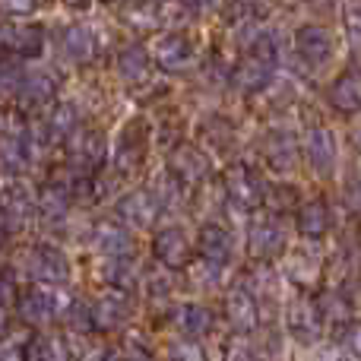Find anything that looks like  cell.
Here are the masks:
<instances>
[{"label":"cell","instance_id":"6da1fadb","mask_svg":"<svg viewBox=\"0 0 361 361\" xmlns=\"http://www.w3.org/2000/svg\"><path fill=\"white\" fill-rule=\"evenodd\" d=\"M295 44H298L301 57H305L311 67H324L326 61L333 57V35L324 29V25H305V29H298V35H295Z\"/></svg>","mask_w":361,"mask_h":361},{"label":"cell","instance_id":"7a4b0ae2","mask_svg":"<svg viewBox=\"0 0 361 361\" xmlns=\"http://www.w3.org/2000/svg\"><path fill=\"white\" fill-rule=\"evenodd\" d=\"M250 247H254L257 257H273L286 247V228L276 219H260L250 228Z\"/></svg>","mask_w":361,"mask_h":361},{"label":"cell","instance_id":"3957f363","mask_svg":"<svg viewBox=\"0 0 361 361\" xmlns=\"http://www.w3.org/2000/svg\"><path fill=\"white\" fill-rule=\"evenodd\" d=\"M336 140H333L330 130H324V127H317V130L307 137V159H311L314 171H320V175H330L333 165H336Z\"/></svg>","mask_w":361,"mask_h":361},{"label":"cell","instance_id":"277c9868","mask_svg":"<svg viewBox=\"0 0 361 361\" xmlns=\"http://www.w3.org/2000/svg\"><path fill=\"white\" fill-rule=\"evenodd\" d=\"M156 250H159V260L165 267H184L187 263V254H190V244H187V235L178 228H165L162 235L156 238Z\"/></svg>","mask_w":361,"mask_h":361},{"label":"cell","instance_id":"5b68a950","mask_svg":"<svg viewBox=\"0 0 361 361\" xmlns=\"http://www.w3.org/2000/svg\"><path fill=\"white\" fill-rule=\"evenodd\" d=\"M156 209H159V203L149 193H127L118 203V212L127 225H149L156 219Z\"/></svg>","mask_w":361,"mask_h":361},{"label":"cell","instance_id":"8992f818","mask_svg":"<svg viewBox=\"0 0 361 361\" xmlns=\"http://www.w3.org/2000/svg\"><path fill=\"white\" fill-rule=\"evenodd\" d=\"M32 273L44 282H63L67 279V260L54 247H38L32 254Z\"/></svg>","mask_w":361,"mask_h":361},{"label":"cell","instance_id":"52a82bcc","mask_svg":"<svg viewBox=\"0 0 361 361\" xmlns=\"http://www.w3.org/2000/svg\"><path fill=\"white\" fill-rule=\"evenodd\" d=\"M190 54H193V48H190V42H187V35H175V32L165 35L162 42H159V48H156V57H159V63H162L165 70L187 67Z\"/></svg>","mask_w":361,"mask_h":361},{"label":"cell","instance_id":"ba28073f","mask_svg":"<svg viewBox=\"0 0 361 361\" xmlns=\"http://www.w3.org/2000/svg\"><path fill=\"white\" fill-rule=\"evenodd\" d=\"M228 190H231V197L235 200H241V206H257L263 200V184H260V178L254 175V171H247V169H235L228 175Z\"/></svg>","mask_w":361,"mask_h":361},{"label":"cell","instance_id":"9c48e42d","mask_svg":"<svg viewBox=\"0 0 361 361\" xmlns=\"http://www.w3.org/2000/svg\"><path fill=\"white\" fill-rule=\"evenodd\" d=\"M288 330H292L298 339H314L317 336L320 317H317L314 301H295V305L288 307Z\"/></svg>","mask_w":361,"mask_h":361},{"label":"cell","instance_id":"30bf717a","mask_svg":"<svg viewBox=\"0 0 361 361\" xmlns=\"http://www.w3.org/2000/svg\"><path fill=\"white\" fill-rule=\"evenodd\" d=\"M263 156H267V165L273 171H288L295 165V146L286 133H269L267 146H263Z\"/></svg>","mask_w":361,"mask_h":361},{"label":"cell","instance_id":"8fae6325","mask_svg":"<svg viewBox=\"0 0 361 361\" xmlns=\"http://www.w3.org/2000/svg\"><path fill=\"white\" fill-rule=\"evenodd\" d=\"M127 314H130V305H127L124 295H105L92 307V320L102 326H121L127 320Z\"/></svg>","mask_w":361,"mask_h":361},{"label":"cell","instance_id":"7c38bea8","mask_svg":"<svg viewBox=\"0 0 361 361\" xmlns=\"http://www.w3.org/2000/svg\"><path fill=\"white\" fill-rule=\"evenodd\" d=\"M54 311H57V305L48 292H35V288H32V292L19 301V314H23L29 324H48V320L54 317Z\"/></svg>","mask_w":361,"mask_h":361},{"label":"cell","instance_id":"4fadbf2b","mask_svg":"<svg viewBox=\"0 0 361 361\" xmlns=\"http://www.w3.org/2000/svg\"><path fill=\"white\" fill-rule=\"evenodd\" d=\"M95 247L111 257H121L130 250V235H127V228H121V225L102 222L99 228H95Z\"/></svg>","mask_w":361,"mask_h":361},{"label":"cell","instance_id":"5bb4252c","mask_svg":"<svg viewBox=\"0 0 361 361\" xmlns=\"http://www.w3.org/2000/svg\"><path fill=\"white\" fill-rule=\"evenodd\" d=\"M298 228H301V235H307V238H320L326 228H330V209H326V203H307L305 209H301V216H298Z\"/></svg>","mask_w":361,"mask_h":361},{"label":"cell","instance_id":"9a60e30c","mask_svg":"<svg viewBox=\"0 0 361 361\" xmlns=\"http://www.w3.org/2000/svg\"><path fill=\"white\" fill-rule=\"evenodd\" d=\"M203 254L212 257V260H228L231 257V235L219 225H206L203 228Z\"/></svg>","mask_w":361,"mask_h":361},{"label":"cell","instance_id":"2e32d148","mask_svg":"<svg viewBox=\"0 0 361 361\" xmlns=\"http://www.w3.org/2000/svg\"><path fill=\"white\" fill-rule=\"evenodd\" d=\"M118 67H121V76H124V80H143L146 70H149V57H146L143 48L130 44V48L121 51Z\"/></svg>","mask_w":361,"mask_h":361},{"label":"cell","instance_id":"e0dca14e","mask_svg":"<svg viewBox=\"0 0 361 361\" xmlns=\"http://www.w3.org/2000/svg\"><path fill=\"white\" fill-rule=\"evenodd\" d=\"M63 51H67L73 61H86L89 51H92V32L86 25H70L63 32Z\"/></svg>","mask_w":361,"mask_h":361},{"label":"cell","instance_id":"ac0fdd59","mask_svg":"<svg viewBox=\"0 0 361 361\" xmlns=\"http://www.w3.org/2000/svg\"><path fill=\"white\" fill-rule=\"evenodd\" d=\"M286 273L298 282H307L311 276H317V257H314V247H301L288 257L286 263Z\"/></svg>","mask_w":361,"mask_h":361},{"label":"cell","instance_id":"d6986e66","mask_svg":"<svg viewBox=\"0 0 361 361\" xmlns=\"http://www.w3.org/2000/svg\"><path fill=\"white\" fill-rule=\"evenodd\" d=\"M333 105L345 114H352L358 108V76L355 73H345L343 80L333 86Z\"/></svg>","mask_w":361,"mask_h":361},{"label":"cell","instance_id":"ffe728a7","mask_svg":"<svg viewBox=\"0 0 361 361\" xmlns=\"http://www.w3.org/2000/svg\"><path fill=\"white\" fill-rule=\"evenodd\" d=\"M228 317L235 326H241V330H250L257 320V305L250 295H231L228 298Z\"/></svg>","mask_w":361,"mask_h":361},{"label":"cell","instance_id":"44dd1931","mask_svg":"<svg viewBox=\"0 0 361 361\" xmlns=\"http://www.w3.org/2000/svg\"><path fill=\"white\" fill-rule=\"evenodd\" d=\"M6 38H10V44L16 51H23V54H38V51H42V29H35V25H13V29L6 32Z\"/></svg>","mask_w":361,"mask_h":361},{"label":"cell","instance_id":"7402d4cb","mask_svg":"<svg viewBox=\"0 0 361 361\" xmlns=\"http://www.w3.org/2000/svg\"><path fill=\"white\" fill-rule=\"evenodd\" d=\"M267 70H269V61H263V57L250 54L247 61L238 67L235 80L241 82L244 89H257V86H263V80H267Z\"/></svg>","mask_w":361,"mask_h":361},{"label":"cell","instance_id":"603a6c76","mask_svg":"<svg viewBox=\"0 0 361 361\" xmlns=\"http://www.w3.org/2000/svg\"><path fill=\"white\" fill-rule=\"evenodd\" d=\"M4 206H6V216H4V219L29 216V209L35 206V197H29V190H25L23 184H13V187H6V200H4Z\"/></svg>","mask_w":361,"mask_h":361},{"label":"cell","instance_id":"cb8c5ba5","mask_svg":"<svg viewBox=\"0 0 361 361\" xmlns=\"http://www.w3.org/2000/svg\"><path fill=\"white\" fill-rule=\"evenodd\" d=\"M209 324H212L209 311H206V307H200V305H187L184 311H180V330L190 333V336L206 333V330H209Z\"/></svg>","mask_w":361,"mask_h":361},{"label":"cell","instance_id":"d4e9b609","mask_svg":"<svg viewBox=\"0 0 361 361\" xmlns=\"http://www.w3.org/2000/svg\"><path fill=\"white\" fill-rule=\"evenodd\" d=\"M29 361H67V358H63V345L57 339H38L29 349Z\"/></svg>","mask_w":361,"mask_h":361},{"label":"cell","instance_id":"484cf974","mask_svg":"<svg viewBox=\"0 0 361 361\" xmlns=\"http://www.w3.org/2000/svg\"><path fill=\"white\" fill-rule=\"evenodd\" d=\"M29 99H35V102H44V99H51L54 95V80H51L48 73H35V76H29L25 80V89H23Z\"/></svg>","mask_w":361,"mask_h":361},{"label":"cell","instance_id":"4316f807","mask_svg":"<svg viewBox=\"0 0 361 361\" xmlns=\"http://www.w3.org/2000/svg\"><path fill=\"white\" fill-rule=\"evenodd\" d=\"M0 162H4V169L10 165V171H19V169H23V162H25L23 143H19V140H10V143L0 146Z\"/></svg>","mask_w":361,"mask_h":361},{"label":"cell","instance_id":"83f0119b","mask_svg":"<svg viewBox=\"0 0 361 361\" xmlns=\"http://www.w3.org/2000/svg\"><path fill=\"white\" fill-rule=\"evenodd\" d=\"M70 118H73V108H67V105L57 108L54 118H51V130H54V133H67L70 127H73V121H70Z\"/></svg>","mask_w":361,"mask_h":361},{"label":"cell","instance_id":"f1b7e54d","mask_svg":"<svg viewBox=\"0 0 361 361\" xmlns=\"http://www.w3.org/2000/svg\"><path fill=\"white\" fill-rule=\"evenodd\" d=\"M171 358H178V361H200V352H197V345H175V349H171Z\"/></svg>","mask_w":361,"mask_h":361},{"label":"cell","instance_id":"f546056e","mask_svg":"<svg viewBox=\"0 0 361 361\" xmlns=\"http://www.w3.org/2000/svg\"><path fill=\"white\" fill-rule=\"evenodd\" d=\"M10 295H13V276H0V305L10 301Z\"/></svg>","mask_w":361,"mask_h":361},{"label":"cell","instance_id":"4dcf8cb0","mask_svg":"<svg viewBox=\"0 0 361 361\" xmlns=\"http://www.w3.org/2000/svg\"><path fill=\"white\" fill-rule=\"evenodd\" d=\"M6 4H10L13 13H29L35 6V0H6Z\"/></svg>","mask_w":361,"mask_h":361},{"label":"cell","instance_id":"1f68e13d","mask_svg":"<svg viewBox=\"0 0 361 361\" xmlns=\"http://www.w3.org/2000/svg\"><path fill=\"white\" fill-rule=\"evenodd\" d=\"M209 4H212V0H184L187 10H206Z\"/></svg>","mask_w":361,"mask_h":361},{"label":"cell","instance_id":"d6a6232c","mask_svg":"<svg viewBox=\"0 0 361 361\" xmlns=\"http://www.w3.org/2000/svg\"><path fill=\"white\" fill-rule=\"evenodd\" d=\"M67 6H89V0H63Z\"/></svg>","mask_w":361,"mask_h":361},{"label":"cell","instance_id":"836d02e7","mask_svg":"<svg viewBox=\"0 0 361 361\" xmlns=\"http://www.w3.org/2000/svg\"><path fill=\"white\" fill-rule=\"evenodd\" d=\"M108 4H111V0H108Z\"/></svg>","mask_w":361,"mask_h":361}]
</instances>
